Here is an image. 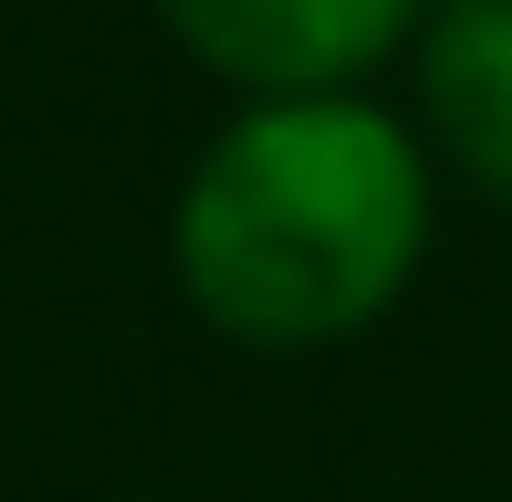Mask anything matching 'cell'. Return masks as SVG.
Returning a JSON list of instances; mask_svg holds the SVG:
<instances>
[{
	"instance_id": "cell-3",
	"label": "cell",
	"mask_w": 512,
	"mask_h": 502,
	"mask_svg": "<svg viewBox=\"0 0 512 502\" xmlns=\"http://www.w3.org/2000/svg\"><path fill=\"white\" fill-rule=\"evenodd\" d=\"M418 116H429V147L471 189L512 199V0H429Z\"/></svg>"
},
{
	"instance_id": "cell-2",
	"label": "cell",
	"mask_w": 512,
	"mask_h": 502,
	"mask_svg": "<svg viewBox=\"0 0 512 502\" xmlns=\"http://www.w3.org/2000/svg\"><path fill=\"white\" fill-rule=\"evenodd\" d=\"M178 53L241 84L251 105L272 95H356L398 42H418L429 0H157Z\"/></svg>"
},
{
	"instance_id": "cell-1",
	"label": "cell",
	"mask_w": 512,
	"mask_h": 502,
	"mask_svg": "<svg viewBox=\"0 0 512 502\" xmlns=\"http://www.w3.org/2000/svg\"><path fill=\"white\" fill-rule=\"evenodd\" d=\"M439 178L429 147L366 95L241 105L178 178V293L230 346H345L418 283Z\"/></svg>"
}]
</instances>
